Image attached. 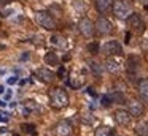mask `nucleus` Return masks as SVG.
Masks as SVG:
<instances>
[{
  "mask_svg": "<svg viewBox=\"0 0 148 136\" xmlns=\"http://www.w3.org/2000/svg\"><path fill=\"white\" fill-rule=\"evenodd\" d=\"M88 51H89L91 54H99L100 52V46H99V43H89L88 44Z\"/></svg>",
  "mask_w": 148,
  "mask_h": 136,
  "instance_id": "obj_21",
  "label": "nucleus"
},
{
  "mask_svg": "<svg viewBox=\"0 0 148 136\" xmlns=\"http://www.w3.org/2000/svg\"><path fill=\"white\" fill-rule=\"evenodd\" d=\"M113 100L118 101V103H124V95H123V93H118V92H116V93H113Z\"/></svg>",
  "mask_w": 148,
  "mask_h": 136,
  "instance_id": "obj_25",
  "label": "nucleus"
},
{
  "mask_svg": "<svg viewBox=\"0 0 148 136\" xmlns=\"http://www.w3.org/2000/svg\"><path fill=\"white\" fill-rule=\"evenodd\" d=\"M113 5V0H96V8L99 13H107Z\"/></svg>",
  "mask_w": 148,
  "mask_h": 136,
  "instance_id": "obj_14",
  "label": "nucleus"
},
{
  "mask_svg": "<svg viewBox=\"0 0 148 136\" xmlns=\"http://www.w3.org/2000/svg\"><path fill=\"white\" fill-rule=\"evenodd\" d=\"M78 28H80V32L84 35V37H92L94 35V30H96V24H94L91 19L88 18H83L80 22H78Z\"/></svg>",
  "mask_w": 148,
  "mask_h": 136,
  "instance_id": "obj_5",
  "label": "nucleus"
},
{
  "mask_svg": "<svg viewBox=\"0 0 148 136\" xmlns=\"http://www.w3.org/2000/svg\"><path fill=\"white\" fill-rule=\"evenodd\" d=\"M129 41H131V33L127 32V33H126V43H129Z\"/></svg>",
  "mask_w": 148,
  "mask_h": 136,
  "instance_id": "obj_27",
  "label": "nucleus"
},
{
  "mask_svg": "<svg viewBox=\"0 0 148 136\" xmlns=\"http://www.w3.org/2000/svg\"><path fill=\"white\" fill-rule=\"evenodd\" d=\"M140 2L143 3V5H147V6H148V0H140Z\"/></svg>",
  "mask_w": 148,
  "mask_h": 136,
  "instance_id": "obj_32",
  "label": "nucleus"
},
{
  "mask_svg": "<svg viewBox=\"0 0 148 136\" xmlns=\"http://www.w3.org/2000/svg\"><path fill=\"white\" fill-rule=\"evenodd\" d=\"M135 135L137 136H148V122H138L135 125Z\"/></svg>",
  "mask_w": 148,
  "mask_h": 136,
  "instance_id": "obj_15",
  "label": "nucleus"
},
{
  "mask_svg": "<svg viewBox=\"0 0 148 136\" xmlns=\"http://www.w3.org/2000/svg\"><path fill=\"white\" fill-rule=\"evenodd\" d=\"M29 59V54H23V55H21V60H27Z\"/></svg>",
  "mask_w": 148,
  "mask_h": 136,
  "instance_id": "obj_28",
  "label": "nucleus"
},
{
  "mask_svg": "<svg viewBox=\"0 0 148 136\" xmlns=\"http://www.w3.org/2000/svg\"><path fill=\"white\" fill-rule=\"evenodd\" d=\"M115 120L123 127L129 125V122H131V112H129V111H124V109H118L115 112Z\"/></svg>",
  "mask_w": 148,
  "mask_h": 136,
  "instance_id": "obj_9",
  "label": "nucleus"
},
{
  "mask_svg": "<svg viewBox=\"0 0 148 136\" xmlns=\"http://www.w3.org/2000/svg\"><path fill=\"white\" fill-rule=\"evenodd\" d=\"M21 128H23L26 133H29V135H34V136L37 135V131H35V127H34V125H30V123H27V125L24 123V125L21 127Z\"/></svg>",
  "mask_w": 148,
  "mask_h": 136,
  "instance_id": "obj_24",
  "label": "nucleus"
},
{
  "mask_svg": "<svg viewBox=\"0 0 148 136\" xmlns=\"http://www.w3.org/2000/svg\"><path fill=\"white\" fill-rule=\"evenodd\" d=\"M96 30L99 32L100 35H108V33H112L113 25H112V22H110L108 19L99 18V21L96 22Z\"/></svg>",
  "mask_w": 148,
  "mask_h": 136,
  "instance_id": "obj_6",
  "label": "nucleus"
},
{
  "mask_svg": "<svg viewBox=\"0 0 148 136\" xmlns=\"http://www.w3.org/2000/svg\"><path fill=\"white\" fill-rule=\"evenodd\" d=\"M64 73H65V68H61V70H59V76H64Z\"/></svg>",
  "mask_w": 148,
  "mask_h": 136,
  "instance_id": "obj_30",
  "label": "nucleus"
},
{
  "mask_svg": "<svg viewBox=\"0 0 148 136\" xmlns=\"http://www.w3.org/2000/svg\"><path fill=\"white\" fill-rule=\"evenodd\" d=\"M94 136H110V128L107 125H100L96 128V133Z\"/></svg>",
  "mask_w": 148,
  "mask_h": 136,
  "instance_id": "obj_19",
  "label": "nucleus"
},
{
  "mask_svg": "<svg viewBox=\"0 0 148 136\" xmlns=\"http://www.w3.org/2000/svg\"><path fill=\"white\" fill-rule=\"evenodd\" d=\"M73 8L77 9V13L84 14V13H86V3H84V0H75V2H73Z\"/></svg>",
  "mask_w": 148,
  "mask_h": 136,
  "instance_id": "obj_18",
  "label": "nucleus"
},
{
  "mask_svg": "<svg viewBox=\"0 0 148 136\" xmlns=\"http://www.w3.org/2000/svg\"><path fill=\"white\" fill-rule=\"evenodd\" d=\"M143 104L140 103V101L137 100H132L129 101V112H131L132 117H140L142 114H143Z\"/></svg>",
  "mask_w": 148,
  "mask_h": 136,
  "instance_id": "obj_10",
  "label": "nucleus"
},
{
  "mask_svg": "<svg viewBox=\"0 0 148 136\" xmlns=\"http://www.w3.org/2000/svg\"><path fill=\"white\" fill-rule=\"evenodd\" d=\"M16 82H18V79L14 78V76H13V78H10V79H8V84H16Z\"/></svg>",
  "mask_w": 148,
  "mask_h": 136,
  "instance_id": "obj_26",
  "label": "nucleus"
},
{
  "mask_svg": "<svg viewBox=\"0 0 148 136\" xmlns=\"http://www.w3.org/2000/svg\"><path fill=\"white\" fill-rule=\"evenodd\" d=\"M102 51L107 54V55H121L123 54V47L116 40L107 41V43L102 46Z\"/></svg>",
  "mask_w": 148,
  "mask_h": 136,
  "instance_id": "obj_4",
  "label": "nucleus"
},
{
  "mask_svg": "<svg viewBox=\"0 0 148 136\" xmlns=\"http://www.w3.org/2000/svg\"><path fill=\"white\" fill-rule=\"evenodd\" d=\"M113 13H115V16L118 19H127L129 16L132 14V13H131V6H129L124 0H118V2H115Z\"/></svg>",
  "mask_w": 148,
  "mask_h": 136,
  "instance_id": "obj_2",
  "label": "nucleus"
},
{
  "mask_svg": "<svg viewBox=\"0 0 148 136\" xmlns=\"http://www.w3.org/2000/svg\"><path fill=\"white\" fill-rule=\"evenodd\" d=\"M3 90H5V89H3V85H0V95L3 93Z\"/></svg>",
  "mask_w": 148,
  "mask_h": 136,
  "instance_id": "obj_31",
  "label": "nucleus"
},
{
  "mask_svg": "<svg viewBox=\"0 0 148 136\" xmlns=\"http://www.w3.org/2000/svg\"><path fill=\"white\" fill-rule=\"evenodd\" d=\"M69 82H70L72 87L78 89V87H81V85L84 84V78L83 76H78V74H72L70 79H69Z\"/></svg>",
  "mask_w": 148,
  "mask_h": 136,
  "instance_id": "obj_16",
  "label": "nucleus"
},
{
  "mask_svg": "<svg viewBox=\"0 0 148 136\" xmlns=\"http://www.w3.org/2000/svg\"><path fill=\"white\" fill-rule=\"evenodd\" d=\"M35 76L40 79L42 82H51L53 79H54V73L51 71V70H48V68H38L35 71Z\"/></svg>",
  "mask_w": 148,
  "mask_h": 136,
  "instance_id": "obj_8",
  "label": "nucleus"
},
{
  "mask_svg": "<svg viewBox=\"0 0 148 136\" xmlns=\"http://www.w3.org/2000/svg\"><path fill=\"white\" fill-rule=\"evenodd\" d=\"M127 25L129 27H132V28H135V30H143V22H142V19H140V16L138 14H131L127 18Z\"/></svg>",
  "mask_w": 148,
  "mask_h": 136,
  "instance_id": "obj_11",
  "label": "nucleus"
},
{
  "mask_svg": "<svg viewBox=\"0 0 148 136\" xmlns=\"http://www.w3.org/2000/svg\"><path fill=\"white\" fill-rule=\"evenodd\" d=\"M51 43H53V44H56V46H59V47H64V46H65V41L62 40L61 37H58V35L51 37Z\"/></svg>",
  "mask_w": 148,
  "mask_h": 136,
  "instance_id": "obj_23",
  "label": "nucleus"
},
{
  "mask_svg": "<svg viewBox=\"0 0 148 136\" xmlns=\"http://www.w3.org/2000/svg\"><path fill=\"white\" fill-rule=\"evenodd\" d=\"M113 101H115V100H113V95H103L102 100H100V103H102L103 108H110Z\"/></svg>",
  "mask_w": 148,
  "mask_h": 136,
  "instance_id": "obj_20",
  "label": "nucleus"
},
{
  "mask_svg": "<svg viewBox=\"0 0 148 136\" xmlns=\"http://www.w3.org/2000/svg\"><path fill=\"white\" fill-rule=\"evenodd\" d=\"M56 135L58 136H70L72 135V125L67 120H61L56 125Z\"/></svg>",
  "mask_w": 148,
  "mask_h": 136,
  "instance_id": "obj_7",
  "label": "nucleus"
},
{
  "mask_svg": "<svg viewBox=\"0 0 148 136\" xmlns=\"http://www.w3.org/2000/svg\"><path fill=\"white\" fill-rule=\"evenodd\" d=\"M138 95L143 101H148V79H142L138 82Z\"/></svg>",
  "mask_w": 148,
  "mask_h": 136,
  "instance_id": "obj_13",
  "label": "nucleus"
},
{
  "mask_svg": "<svg viewBox=\"0 0 148 136\" xmlns=\"http://www.w3.org/2000/svg\"><path fill=\"white\" fill-rule=\"evenodd\" d=\"M35 18H37V22H38L43 28H46V30H53V28L56 27V22H54V19H53V16L49 14V13L38 11Z\"/></svg>",
  "mask_w": 148,
  "mask_h": 136,
  "instance_id": "obj_3",
  "label": "nucleus"
},
{
  "mask_svg": "<svg viewBox=\"0 0 148 136\" xmlns=\"http://www.w3.org/2000/svg\"><path fill=\"white\" fill-rule=\"evenodd\" d=\"M88 93H91V95H96V92H94V89H92V87H89V89H88Z\"/></svg>",
  "mask_w": 148,
  "mask_h": 136,
  "instance_id": "obj_29",
  "label": "nucleus"
},
{
  "mask_svg": "<svg viewBox=\"0 0 148 136\" xmlns=\"http://www.w3.org/2000/svg\"><path fill=\"white\" fill-rule=\"evenodd\" d=\"M49 103H51V106L58 108V109L65 108L69 104V95L65 93V90H62V89H54V90L49 93Z\"/></svg>",
  "mask_w": 148,
  "mask_h": 136,
  "instance_id": "obj_1",
  "label": "nucleus"
},
{
  "mask_svg": "<svg viewBox=\"0 0 148 136\" xmlns=\"http://www.w3.org/2000/svg\"><path fill=\"white\" fill-rule=\"evenodd\" d=\"M89 68H91V71H92L96 76H100V73H102L100 65H99V63H96V62H89Z\"/></svg>",
  "mask_w": 148,
  "mask_h": 136,
  "instance_id": "obj_22",
  "label": "nucleus"
},
{
  "mask_svg": "<svg viewBox=\"0 0 148 136\" xmlns=\"http://www.w3.org/2000/svg\"><path fill=\"white\" fill-rule=\"evenodd\" d=\"M105 68L108 73H112V74H118L119 71H121V65H119V62H116L115 59H108L105 62Z\"/></svg>",
  "mask_w": 148,
  "mask_h": 136,
  "instance_id": "obj_12",
  "label": "nucleus"
},
{
  "mask_svg": "<svg viewBox=\"0 0 148 136\" xmlns=\"http://www.w3.org/2000/svg\"><path fill=\"white\" fill-rule=\"evenodd\" d=\"M45 62L46 65H59V57L54 52H48L45 55Z\"/></svg>",
  "mask_w": 148,
  "mask_h": 136,
  "instance_id": "obj_17",
  "label": "nucleus"
}]
</instances>
